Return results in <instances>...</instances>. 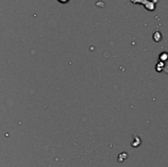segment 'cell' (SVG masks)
Wrapping results in <instances>:
<instances>
[{
	"instance_id": "cell-1",
	"label": "cell",
	"mask_w": 168,
	"mask_h": 167,
	"mask_svg": "<svg viewBox=\"0 0 168 167\" xmlns=\"http://www.w3.org/2000/svg\"><path fill=\"white\" fill-rule=\"evenodd\" d=\"M59 1H60L61 2H67V0H59Z\"/></svg>"
}]
</instances>
